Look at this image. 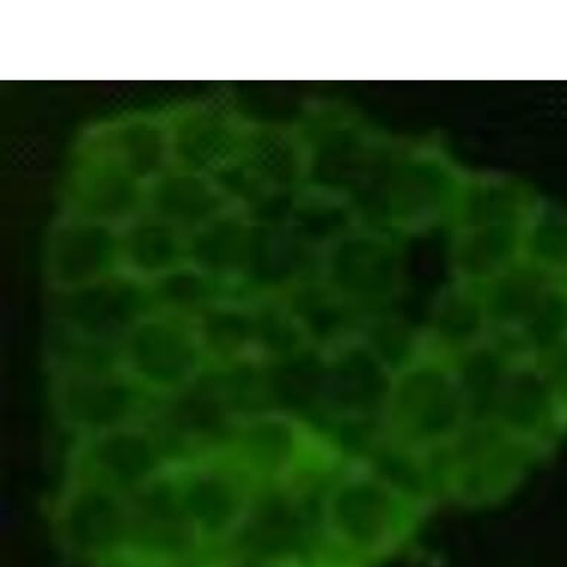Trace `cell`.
I'll use <instances>...</instances> for the list:
<instances>
[{
	"label": "cell",
	"instance_id": "1",
	"mask_svg": "<svg viewBox=\"0 0 567 567\" xmlns=\"http://www.w3.org/2000/svg\"><path fill=\"white\" fill-rule=\"evenodd\" d=\"M163 475L194 536L200 565L243 549L266 491L226 443L174 453Z\"/></svg>",
	"mask_w": 567,
	"mask_h": 567
},
{
	"label": "cell",
	"instance_id": "2",
	"mask_svg": "<svg viewBox=\"0 0 567 567\" xmlns=\"http://www.w3.org/2000/svg\"><path fill=\"white\" fill-rule=\"evenodd\" d=\"M225 443L266 492L300 495L342 470L333 440L286 409L243 413Z\"/></svg>",
	"mask_w": 567,
	"mask_h": 567
},
{
	"label": "cell",
	"instance_id": "3",
	"mask_svg": "<svg viewBox=\"0 0 567 567\" xmlns=\"http://www.w3.org/2000/svg\"><path fill=\"white\" fill-rule=\"evenodd\" d=\"M113 361L150 399L169 400L213 372L190 316L146 305L113 347Z\"/></svg>",
	"mask_w": 567,
	"mask_h": 567
},
{
	"label": "cell",
	"instance_id": "4",
	"mask_svg": "<svg viewBox=\"0 0 567 567\" xmlns=\"http://www.w3.org/2000/svg\"><path fill=\"white\" fill-rule=\"evenodd\" d=\"M56 543L72 560L103 567L133 539L131 493L85 475L69 474L52 508Z\"/></svg>",
	"mask_w": 567,
	"mask_h": 567
},
{
	"label": "cell",
	"instance_id": "5",
	"mask_svg": "<svg viewBox=\"0 0 567 567\" xmlns=\"http://www.w3.org/2000/svg\"><path fill=\"white\" fill-rule=\"evenodd\" d=\"M147 400L115 361L63 359L51 378V403L65 430L84 437L146 419Z\"/></svg>",
	"mask_w": 567,
	"mask_h": 567
},
{
	"label": "cell",
	"instance_id": "6",
	"mask_svg": "<svg viewBox=\"0 0 567 567\" xmlns=\"http://www.w3.org/2000/svg\"><path fill=\"white\" fill-rule=\"evenodd\" d=\"M173 455L158 426L138 419L76 437L69 474L134 493L158 477Z\"/></svg>",
	"mask_w": 567,
	"mask_h": 567
},
{
	"label": "cell",
	"instance_id": "7",
	"mask_svg": "<svg viewBox=\"0 0 567 567\" xmlns=\"http://www.w3.org/2000/svg\"><path fill=\"white\" fill-rule=\"evenodd\" d=\"M241 414L235 412L233 401L225 392L207 385L204 379L198 385L167 400L159 431L165 440L185 443L186 452L199 451L224 444Z\"/></svg>",
	"mask_w": 567,
	"mask_h": 567
},
{
	"label": "cell",
	"instance_id": "8",
	"mask_svg": "<svg viewBox=\"0 0 567 567\" xmlns=\"http://www.w3.org/2000/svg\"><path fill=\"white\" fill-rule=\"evenodd\" d=\"M199 567H302L296 558L286 554L247 551L238 549L221 554Z\"/></svg>",
	"mask_w": 567,
	"mask_h": 567
}]
</instances>
